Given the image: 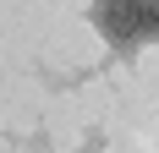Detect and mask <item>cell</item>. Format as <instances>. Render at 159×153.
Segmentation results:
<instances>
[{
	"instance_id": "1",
	"label": "cell",
	"mask_w": 159,
	"mask_h": 153,
	"mask_svg": "<svg viewBox=\"0 0 159 153\" xmlns=\"http://www.w3.org/2000/svg\"><path fill=\"white\" fill-rule=\"evenodd\" d=\"M93 22H99V33L110 44H143L148 38L143 33V0H99Z\"/></svg>"
},
{
	"instance_id": "2",
	"label": "cell",
	"mask_w": 159,
	"mask_h": 153,
	"mask_svg": "<svg viewBox=\"0 0 159 153\" xmlns=\"http://www.w3.org/2000/svg\"><path fill=\"white\" fill-rule=\"evenodd\" d=\"M143 33L159 38V0H143Z\"/></svg>"
}]
</instances>
